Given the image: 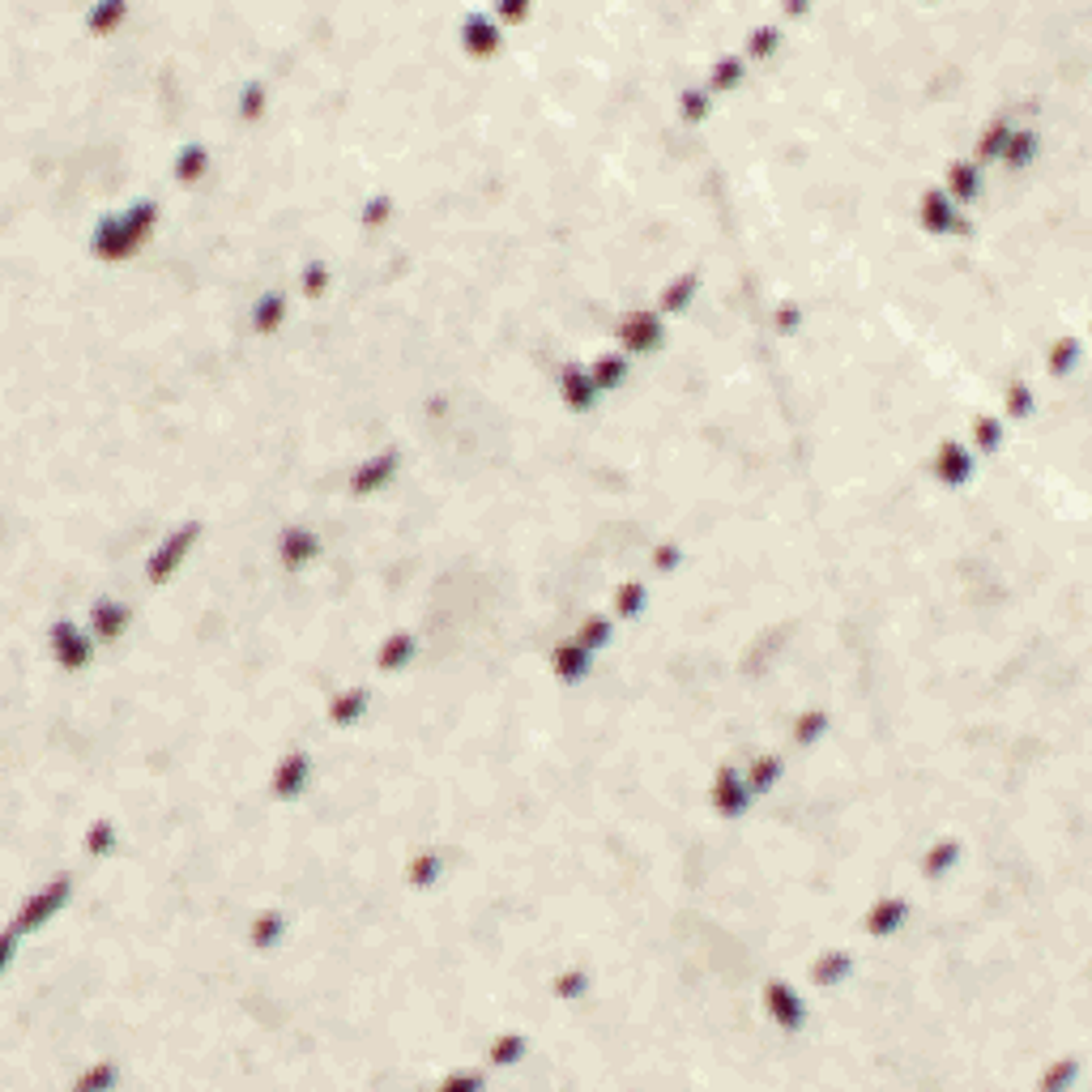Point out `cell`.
I'll list each match as a JSON object with an SVG mask.
<instances>
[{
    "label": "cell",
    "mask_w": 1092,
    "mask_h": 1092,
    "mask_svg": "<svg viewBox=\"0 0 1092 1092\" xmlns=\"http://www.w3.org/2000/svg\"><path fill=\"white\" fill-rule=\"evenodd\" d=\"M645 602H649V585L645 581H624L615 589V615L619 619H636Z\"/></svg>",
    "instance_id": "obj_35"
},
{
    "label": "cell",
    "mask_w": 1092,
    "mask_h": 1092,
    "mask_svg": "<svg viewBox=\"0 0 1092 1092\" xmlns=\"http://www.w3.org/2000/svg\"><path fill=\"white\" fill-rule=\"evenodd\" d=\"M69 896H73V880H69V875H56V880H51L48 887H39V892L30 896L26 905H21L14 930H17V935H30V930L48 926V917H56L60 909L69 905Z\"/></svg>",
    "instance_id": "obj_5"
},
{
    "label": "cell",
    "mask_w": 1092,
    "mask_h": 1092,
    "mask_svg": "<svg viewBox=\"0 0 1092 1092\" xmlns=\"http://www.w3.org/2000/svg\"><path fill=\"white\" fill-rule=\"evenodd\" d=\"M107 1084H115V1067L112 1063H94L90 1072L78 1079V1092H94V1088H107Z\"/></svg>",
    "instance_id": "obj_48"
},
{
    "label": "cell",
    "mask_w": 1092,
    "mask_h": 1092,
    "mask_svg": "<svg viewBox=\"0 0 1092 1092\" xmlns=\"http://www.w3.org/2000/svg\"><path fill=\"white\" fill-rule=\"evenodd\" d=\"M462 48L469 51V56L487 60L504 48V30H499V21L487 17V14H466L462 17Z\"/></svg>",
    "instance_id": "obj_11"
},
{
    "label": "cell",
    "mask_w": 1092,
    "mask_h": 1092,
    "mask_svg": "<svg viewBox=\"0 0 1092 1092\" xmlns=\"http://www.w3.org/2000/svg\"><path fill=\"white\" fill-rule=\"evenodd\" d=\"M112 845H115V823L94 819L90 832H85V853H90V858H103V853H112Z\"/></svg>",
    "instance_id": "obj_41"
},
{
    "label": "cell",
    "mask_w": 1092,
    "mask_h": 1092,
    "mask_svg": "<svg viewBox=\"0 0 1092 1092\" xmlns=\"http://www.w3.org/2000/svg\"><path fill=\"white\" fill-rule=\"evenodd\" d=\"M371 704V691L368 688H346L334 695V704H329V722L334 725H355L363 713H368Z\"/></svg>",
    "instance_id": "obj_23"
},
{
    "label": "cell",
    "mask_w": 1092,
    "mask_h": 1092,
    "mask_svg": "<svg viewBox=\"0 0 1092 1092\" xmlns=\"http://www.w3.org/2000/svg\"><path fill=\"white\" fill-rule=\"evenodd\" d=\"M695 291H700V273H679V277H670V282L661 286V295H658V312H661V316L688 312Z\"/></svg>",
    "instance_id": "obj_18"
},
{
    "label": "cell",
    "mask_w": 1092,
    "mask_h": 1092,
    "mask_svg": "<svg viewBox=\"0 0 1092 1092\" xmlns=\"http://www.w3.org/2000/svg\"><path fill=\"white\" fill-rule=\"evenodd\" d=\"M158 227V201H133L124 213H107L99 218V227L90 235V252L99 261H128V256L142 252V243L149 240V231Z\"/></svg>",
    "instance_id": "obj_1"
},
{
    "label": "cell",
    "mask_w": 1092,
    "mask_h": 1092,
    "mask_svg": "<svg viewBox=\"0 0 1092 1092\" xmlns=\"http://www.w3.org/2000/svg\"><path fill=\"white\" fill-rule=\"evenodd\" d=\"M444 875V853L440 850H419L410 853V866H405V883L419 887V892H427V887H435V880Z\"/></svg>",
    "instance_id": "obj_20"
},
{
    "label": "cell",
    "mask_w": 1092,
    "mask_h": 1092,
    "mask_svg": "<svg viewBox=\"0 0 1092 1092\" xmlns=\"http://www.w3.org/2000/svg\"><path fill=\"white\" fill-rule=\"evenodd\" d=\"M1037 145H1042V142H1037L1033 128H1012V137H1008V145H1003V158H999V163L1008 167V171H1024V167H1029L1033 158H1037Z\"/></svg>",
    "instance_id": "obj_24"
},
{
    "label": "cell",
    "mask_w": 1092,
    "mask_h": 1092,
    "mask_svg": "<svg viewBox=\"0 0 1092 1092\" xmlns=\"http://www.w3.org/2000/svg\"><path fill=\"white\" fill-rule=\"evenodd\" d=\"M521 1054H526V1037L521 1033H499L496 1042H491V1063L496 1067H512Z\"/></svg>",
    "instance_id": "obj_40"
},
{
    "label": "cell",
    "mask_w": 1092,
    "mask_h": 1092,
    "mask_svg": "<svg viewBox=\"0 0 1092 1092\" xmlns=\"http://www.w3.org/2000/svg\"><path fill=\"white\" fill-rule=\"evenodd\" d=\"M823 730H828V717L811 709V713H802L798 722H794V743H798V747H811L816 738H823Z\"/></svg>",
    "instance_id": "obj_43"
},
{
    "label": "cell",
    "mask_w": 1092,
    "mask_h": 1092,
    "mask_svg": "<svg viewBox=\"0 0 1092 1092\" xmlns=\"http://www.w3.org/2000/svg\"><path fill=\"white\" fill-rule=\"evenodd\" d=\"M589 376H594L597 393H615L619 384L627 380V355H602V359H594Z\"/></svg>",
    "instance_id": "obj_30"
},
{
    "label": "cell",
    "mask_w": 1092,
    "mask_h": 1092,
    "mask_svg": "<svg viewBox=\"0 0 1092 1092\" xmlns=\"http://www.w3.org/2000/svg\"><path fill=\"white\" fill-rule=\"evenodd\" d=\"M299 282H304V295H307V299H320V295L329 291V282H334V273H329L325 261H307Z\"/></svg>",
    "instance_id": "obj_42"
},
{
    "label": "cell",
    "mask_w": 1092,
    "mask_h": 1092,
    "mask_svg": "<svg viewBox=\"0 0 1092 1092\" xmlns=\"http://www.w3.org/2000/svg\"><path fill=\"white\" fill-rule=\"evenodd\" d=\"M389 213H393V197H384V192H380V197H371L368 206H363V227H368V231L384 227V222H389Z\"/></svg>",
    "instance_id": "obj_47"
},
{
    "label": "cell",
    "mask_w": 1092,
    "mask_h": 1092,
    "mask_svg": "<svg viewBox=\"0 0 1092 1092\" xmlns=\"http://www.w3.org/2000/svg\"><path fill=\"white\" fill-rule=\"evenodd\" d=\"M917 222H922L926 235H965L969 231V222L960 218V206L944 188L922 192V201H917Z\"/></svg>",
    "instance_id": "obj_6"
},
{
    "label": "cell",
    "mask_w": 1092,
    "mask_h": 1092,
    "mask_svg": "<svg viewBox=\"0 0 1092 1092\" xmlns=\"http://www.w3.org/2000/svg\"><path fill=\"white\" fill-rule=\"evenodd\" d=\"M124 17H128L124 0H99V5L85 9V30H90V35H112Z\"/></svg>",
    "instance_id": "obj_26"
},
{
    "label": "cell",
    "mask_w": 1092,
    "mask_h": 1092,
    "mask_svg": "<svg viewBox=\"0 0 1092 1092\" xmlns=\"http://www.w3.org/2000/svg\"><path fill=\"white\" fill-rule=\"evenodd\" d=\"M935 478L944 487H965L973 478V453L956 440H944L935 448Z\"/></svg>",
    "instance_id": "obj_14"
},
{
    "label": "cell",
    "mask_w": 1092,
    "mask_h": 1092,
    "mask_svg": "<svg viewBox=\"0 0 1092 1092\" xmlns=\"http://www.w3.org/2000/svg\"><path fill=\"white\" fill-rule=\"evenodd\" d=\"M128 624H133V610H128L124 602H112V597H103V602L90 606V631L94 640H103V645H112V640H120Z\"/></svg>",
    "instance_id": "obj_15"
},
{
    "label": "cell",
    "mask_w": 1092,
    "mask_h": 1092,
    "mask_svg": "<svg viewBox=\"0 0 1092 1092\" xmlns=\"http://www.w3.org/2000/svg\"><path fill=\"white\" fill-rule=\"evenodd\" d=\"M764 1008L768 1015L781 1024V1029L798 1033L802 1024H807V1003H802V994L794 986H786V981H768L764 986Z\"/></svg>",
    "instance_id": "obj_10"
},
{
    "label": "cell",
    "mask_w": 1092,
    "mask_h": 1092,
    "mask_svg": "<svg viewBox=\"0 0 1092 1092\" xmlns=\"http://www.w3.org/2000/svg\"><path fill=\"white\" fill-rule=\"evenodd\" d=\"M307 781H312V755H307V752H286L282 764L273 768L270 794H273L277 802H295V798L307 789Z\"/></svg>",
    "instance_id": "obj_8"
},
{
    "label": "cell",
    "mask_w": 1092,
    "mask_h": 1092,
    "mask_svg": "<svg viewBox=\"0 0 1092 1092\" xmlns=\"http://www.w3.org/2000/svg\"><path fill=\"white\" fill-rule=\"evenodd\" d=\"M1076 363H1079V341L1076 337L1054 341V346H1050V371H1054V376H1067Z\"/></svg>",
    "instance_id": "obj_45"
},
{
    "label": "cell",
    "mask_w": 1092,
    "mask_h": 1092,
    "mask_svg": "<svg viewBox=\"0 0 1092 1092\" xmlns=\"http://www.w3.org/2000/svg\"><path fill=\"white\" fill-rule=\"evenodd\" d=\"M286 320V295L282 291H265L261 299L252 304V334L270 337L277 325Z\"/></svg>",
    "instance_id": "obj_22"
},
{
    "label": "cell",
    "mask_w": 1092,
    "mask_h": 1092,
    "mask_svg": "<svg viewBox=\"0 0 1092 1092\" xmlns=\"http://www.w3.org/2000/svg\"><path fill=\"white\" fill-rule=\"evenodd\" d=\"M414 636L410 631H393V636H384V645L376 649V670H384V674H398V670H405L414 661Z\"/></svg>",
    "instance_id": "obj_19"
},
{
    "label": "cell",
    "mask_w": 1092,
    "mask_h": 1092,
    "mask_svg": "<svg viewBox=\"0 0 1092 1092\" xmlns=\"http://www.w3.org/2000/svg\"><path fill=\"white\" fill-rule=\"evenodd\" d=\"M610 631H615V619L594 615V619H585V624H581V631H576V640H581V645H585L589 653H597V649H606Z\"/></svg>",
    "instance_id": "obj_38"
},
{
    "label": "cell",
    "mask_w": 1092,
    "mask_h": 1092,
    "mask_svg": "<svg viewBox=\"0 0 1092 1092\" xmlns=\"http://www.w3.org/2000/svg\"><path fill=\"white\" fill-rule=\"evenodd\" d=\"M1003 405H1008L1012 419H1029L1033 414V389L1024 380H1012L1008 384V398H1003Z\"/></svg>",
    "instance_id": "obj_46"
},
{
    "label": "cell",
    "mask_w": 1092,
    "mask_h": 1092,
    "mask_svg": "<svg viewBox=\"0 0 1092 1092\" xmlns=\"http://www.w3.org/2000/svg\"><path fill=\"white\" fill-rule=\"evenodd\" d=\"M398 469H401V453L398 448H384V453L368 457V462L350 474V491H355V496H371V491L389 487L393 478H398Z\"/></svg>",
    "instance_id": "obj_9"
},
{
    "label": "cell",
    "mask_w": 1092,
    "mask_h": 1092,
    "mask_svg": "<svg viewBox=\"0 0 1092 1092\" xmlns=\"http://www.w3.org/2000/svg\"><path fill=\"white\" fill-rule=\"evenodd\" d=\"M320 555V538L307 526H286L282 538H277V563L286 567V572H299V567H307Z\"/></svg>",
    "instance_id": "obj_12"
},
{
    "label": "cell",
    "mask_w": 1092,
    "mask_h": 1092,
    "mask_svg": "<svg viewBox=\"0 0 1092 1092\" xmlns=\"http://www.w3.org/2000/svg\"><path fill=\"white\" fill-rule=\"evenodd\" d=\"M956 862H960V841H935L922 853V875L926 880H944Z\"/></svg>",
    "instance_id": "obj_29"
},
{
    "label": "cell",
    "mask_w": 1092,
    "mask_h": 1092,
    "mask_svg": "<svg viewBox=\"0 0 1092 1092\" xmlns=\"http://www.w3.org/2000/svg\"><path fill=\"white\" fill-rule=\"evenodd\" d=\"M798 325H802V307L798 304H781L777 307V329H781V334H798Z\"/></svg>",
    "instance_id": "obj_49"
},
{
    "label": "cell",
    "mask_w": 1092,
    "mask_h": 1092,
    "mask_svg": "<svg viewBox=\"0 0 1092 1092\" xmlns=\"http://www.w3.org/2000/svg\"><path fill=\"white\" fill-rule=\"evenodd\" d=\"M973 444L981 448V453H999L1003 448V423L990 419V414H978L973 419Z\"/></svg>",
    "instance_id": "obj_39"
},
{
    "label": "cell",
    "mask_w": 1092,
    "mask_h": 1092,
    "mask_svg": "<svg viewBox=\"0 0 1092 1092\" xmlns=\"http://www.w3.org/2000/svg\"><path fill=\"white\" fill-rule=\"evenodd\" d=\"M786 773V759L781 755H759L752 759V768H747V786H752V794H768V789L777 786V777Z\"/></svg>",
    "instance_id": "obj_31"
},
{
    "label": "cell",
    "mask_w": 1092,
    "mask_h": 1092,
    "mask_svg": "<svg viewBox=\"0 0 1092 1092\" xmlns=\"http://www.w3.org/2000/svg\"><path fill=\"white\" fill-rule=\"evenodd\" d=\"M777 48H781V26L768 21V26H755L752 35H747V56L743 60H768Z\"/></svg>",
    "instance_id": "obj_37"
},
{
    "label": "cell",
    "mask_w": 1092,
    "mask_h": 1092,
    "mask_svg": "<svg viewBox=\"0 0 1092 1092\" xmlns=\"http://www.w3.org/2000/svg\"><path fill=\"white\" fill-rule=\"evenodd\" d=\"M947 197L956 201V206H969L973 197L981 192V167L978 163H951L947 167Z\"/></svg>",
    "instance_id": "obj_21"
},
{
    "label": "cell",
    "mask_w": 1092,
    "mask_h": 1092,
    "mask_svg": "<svg viewBox=\"0 0 1092 1092\" xmlns=\"http://www.w3.org/2000/svg\"><path fill=\"white\" fill-rule=\"evenodd\" d=\"M560 398H563L567 410H576V414L594 410L597 384H594V376H589V368H581V363H567V368H560Z\"/></svg>",
    "instance_id": "obj_13"
},
{
    "label": "cell",
    "mask_w": 1092,
    "mask_h": 1092,
    "mask_svg": "<svg viewBox=\"0 0 1092 1092\" xmlns=\"http://www.w3.org/2000/svg\"><path fill=\"white\" fill-rule=\"evenodd\" d=\"M265 107H270V90H265L261 78H252V81L240 90V120H243V124H256V120L265 115Z\"/></svg>",
    "instance_id": "obj_34"
},
{
    "label": "cell",
    "mask_w": 1092,
    "mask_h": 1092,
    "mask_svg": "<svg viewBox=\"0 0 1092 1092\" xmlns=\"http://www.w3.org/2000/svg\"><path fill=\"white\" fill-rule=\"evenodd\" d=\"M282 935H286V917L277 914V909H265V914H256V922H252V930H248V944H252L256 951H270Z\"/></svg>",
    "instance_id": "obj_28"
},
{
    "label": "cell",
    "mask_w": 1092,
    "mask_h": 1092,
    "mask_svg": "<svg viewBox=\"0 0 1092 1092\" xmlns=\"http://www.w3.org/2000/svg\"><path fill=\"white\" fill-rule=\"evenodd\" d=\"M1008 137H1012V124H1008V120H994V124L981 128V137H978V167H981V163H999V158H1003V145H1008Z\"/></svg>",
    "instance_id": "obj_32"
},
{
    "label": "cell",
    "mask_w": 1092,
    "mask_h": 1092,
    "mask_svg": "<svg viewBox=\"0 0 1092 1092\" xmlns=\"http://www.w3.org/2000/svg\"><path fill=\"white\" fill-rule=\"evenodd\" d=\"M679 560H683V551H679L674 542H661V546H658V567H661V572H670V567L679 563Z\"/></svg>",
    "instance_id": "obj_51"
},
{
    "label": "cell",
    "mask_w": 1092,
    "mask_h": 1092,
    "mask_svg": "<svg viewBox=\"0 0 1092 1092\" xmlns=\"http://www.w3.org/2000/svg\"><path fill=\"white\" fill-rule=\"evenodd\" d=\"M551 990L560 994V999H581V994L589 990V973H585V969H576V965H572V969H563L560 978L551 981Z\"/></svg>",
    "instance_id": "obj_44"
},
{
    "label": "cell",
    "mask_w": 1092,
    "mask_h": 1092,
    "mask_svg": "<svg viewBox=\"0 0 1092 1092\" xmlns=\"http://www.w3.org/2000/svg\"><path fill=\"white\" fill-rule=\"evenodd\" d=\"M743 78H747V60L743 56H722L709 69V85H704V90L725 94V90H734V85H743Z\"/></svg>",
    "instance_id": "obj_27"
},
{
    "label": "cell",
    "mask_w": 1092,
    "mask_h": 1092,
    "mask_svg": "<svg viewBox=\"0 0 1092 1092\" xmlns=\"http://www.w3.org/2000/svg\"><path fill=\"white\" fill-rule=\"evenodd\" d=\"M850 969H853V956H850V951H828V956L816 960L811 978H816V986H837V981H841Z\"/></svg>",
    "instance_id": "obj_33"
},
{
    "label": "cell",
    "mask_w": 1092,
    "mask_h": 1092,
    "mask_svg": "<svg viewBox=\"0 0 1092 1092\" xmlns=\"http://www.w3.org/2000/svg\"><path fill=\"white\" fill-rule=\"evenodd\" d=\"M589 666H594V653H589L576 636L560 640V645L551 649V670H555V679H560V683H581L589 674Z\"/></svg>",
    "instance_id": "obj_16"
},
{
    "label": "cell",
    "mask_w": 1092,
    "mask_h": 1092,
    "mask_svg": "<svg viewBox=\"0 0 1092 1092\" xmlns=\"http://www.w3.org/2000/svg\"><path fill=\"white\" fill-rule=\"evenodd\" d=\"M201 530H206L201 521H184V526L171 530L167 538L158 542L154 551H149V560H145V581H149V585H167L171 576H176V567L188 560V551L197 546Z\"/></svg>",
    "instance_id": "obj_2"
},
{
    "label": "cell",
    "mask_w": 1092,
    "mask_h": 1092,
    "mask_svg": "<svg viewBox=\"0 0 1092 1092\" xmlns=\"http://www.w3.org/2000/svg\"><path fill=\"white\" fill-rule=\"evenodd\" d=\"M206 167H209V149H206V142H188V145H179V154H176V179H179V184H197V179L206 176Z\"/></svg>",
    "instance_id": "obj_25"
},
{
    "label": "cell",
    "mask_w": 1092,
    "mask_h": 1092,
    "mask_svg": "<svg viewBox=\"0 0 1092 1092\" xmlns=\"http://www.w3.org/2000/svg\"><path fill=\"white\" fill-rule=\"evenodd\" d=\"M48 645H51V658L60 661L64 670H85L94 661V631H81L73 619H56L48 627Z\"/></svg>",
    "instance_id": "obj_4"
},
{
    "label": "cell",
    "mask_w": 1092,
    "mask_h": 1092,
    "mask_svg": "<svg viewBox=\"0 0 1092 1092\" xmlns=\"http://www.w3.org/2000/svg\"><path fill=\"white\" fill-rule=\"evenodd\" d=\"M496 17H499V21H526V17H530V5H526V0H499V5H496Z\"/></svg>",
    "instance_id": "obj_50"
},
{
    "label": "cell",
    "mask_w": 1092,
    "mask_h": 1092,
    "mask_svg": "<svg viewBox=\"0 0 1092 1092\" xmlns=\"http://www.w3.org/2000/svg\"><path fill=\"white\" fill-rule=\"evenodd\" d=\"M752 786H747V777L738 773L734 764H725V768H717V777H713V789H709V802L717 807V816H725V819H738V816H747V807H752Z\"/></svg>",
    "instance_id": "obj_7"
},
{
    "label": "cell",
    "mask_w": 1092,
    "mask_h": 1092,
    "mask_svg": "<svg viewBox=\"0 0 1092 1092\" xmlns=\"http://www.w3.org/2000/svg\"><path fill=\"white\" fill-rule=\"evenodd\" d=\"M615 337L624 341V355H649V350H661V341H666V320H661L658 307H631L615 325Z\"/></svg>",
    "instance_id": "obj_3"
},
{
    "label": "cell",
    "mask_w": 1092,
    "mask_h": 1092,
    "mask_svg": "<svg viewBox=\"0 0 1092 1092\" xmlns=\"http://www.w3.org/2000/svg\"><path fill=\"white\" fill-rule=\"evenodd\" d=\"M709 112H713V94L704 90V85H691V90L679 94V115H683V120L700 124V120H709Z\"/></svg>",
    "instance_id": "obj_36"
},
{
    "label": "cell",
    "mask_w": 1092,
    "mask_h": 1092,
    "mask_svg": "<svg viewBox=\"0 0 1092 1092\" xmlns=\"http://www.w3.org/2000/svg\"><path fill=\"white\" fill-rule=\"evenodd\" d=\"M905 922H909V901H905V896H880V901L866 909V935H875V939L896 935Z\"/></svg>",
    "instance_id": "obj_17"
}]
</instances>
